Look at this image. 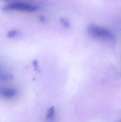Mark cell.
<instances>
[{
    "label": "cell",
    "instance_id": "6da1fadb",
    "mask_svg": "<svg viewBox=\"0 0 121 122\" xmlns=\"http://www.w3.org/2000/svg\"><path fill=\"white\" fill-rule=\"evenodd\" d=\"M87 31L90 36L94 38L109 41L115 40V36L112 33L99 26L93 24L90 25L88 26Z\"/></svg>",
    "mask_w": 121,
    "mask_h": 122
},
{
    "label": "cell",
    "instance_id": "7a4b0ae2",
    "mask_svg": "<svg viewBox=\"0 0 121 122\" xmlns=\"http://www.w3.org/2000/svg\"><path fill=\"white\" fill-rule=\"evenodd\" d=\"M38 8L36 6L30 5L22 3H17L6 6L4 7L2 9L5 11L16 10L28 12H33L36 11Z\"/></svg>",
    "mask_w": 121,
    "mask_h": 122
},
{
    "label": "cell",
    "instance_id": "3957f363",
    "mask_svg": "<svg viewBox=\"0 0 121 122\" xmlns=\"http://www.w3.org/2000/svg\"><path fill=\"white\" fill-rule=\"evenodd\" d=\"M16 94L15 90L12 89L0 88V94L6 98H11L15 96Z\"/></svg>",
    "mask_w": 121,
    "mask_h": 122
},
{
    "label": "cell",
    "instance_id": "277c9868",
    "mask_svg": "<svg viewBox=\"0 0 121 122\" xmlns=\"http://www.w3.org/2000/svg\"><path fill=\"white\" fill-rule=\"evenodd\" d=\"M55 107H54L52 106L50 107L47 112L46 117L48 120H50L52 119L54 117V115Z\"/></svg>",
    "mask_w": 121,
    "mask_h": 122
},
{
    "label": "cell",
    "instance_id": "5b68a950",
    "mask_svg": "<svg viewBox=\"0 0 121 122\" xmlns=\"http://www.w3.org/2000/svg\"><path fill=\"white\" fill-rule=\"evenodd\" d=\"M18 31L16 30H13L9 31L7 34L8 38H13L15 37L18 34Z\"/></svg>",
    "mask_w": 121,
    "mask_h": 122
},
{
    "label": "cell",
    "instance_id": "8992f818",
    "mask_svg": "<svg viewBox=\"0 0 121 122\" xmlns=\"http://www.w3.org/2000/svg\"><path fill=\"white\" fill-rule=\"evenodd\" d=\"M12 75L8 74L1 75H0V80L1 81H5L9 79L13 78Z\"/></svg>",
    "mask_w": 121,
    "mask_h": 122
},
{
    "label": "cell",
    "instance_id": "52a82bcc",
    "mask_svg": "<svg viewBox=\"0 0 121 122\" xmlns=\"http://www.w3.org/2000/svg\"><path fill=\"white\" fill-rule=\"evenodd\" d=\"M61 22H62V23L63 24V25H64L65 27H69V22H68L67 20H65L64 19H61Z\"/></svg>",
    "mask_w": 121,
    "mask_h": 122
},
{
    "label": "cell",
    "instance_id": "ba28073f",
    "mask_svg": "<svg viewBox=\"0 0 121 122\" xmlns=\"http://www.w3.org/2000/svg\"><path fill=\"white\" fill-rule=\"evenodd\" d=\"M33 64L34 66V68L35 71H38V62L37 60H34L33 61Z\"/></svg>",
    "mask_w": 121,
    "mask_h": 122
},
{
    "label": "cell",
    "instance_id": "9c48e42d",
    "mask_svg": "<svg viewBox=\"0 0 121 122\" xmlns=\"http://www.w3.org/2000/svg\"><path fill=\"white\" fill-rule=\"evenodd\" d=\"M40 20L41 21H45V19L43 17H40Z\"/></svg>",
    "mask_w": 121,
    "mask_h": 122
},
{
    "label": "cell",
    "instance_id": "30bf717a",
    "mask_svg": "<svg viewBox=\"0 0 121 122\" xmlns=\"http://www.w3.org/2000/svg\"><path fill=\"white\" fill-rule=\"evenodd\" d=\"M5 0V1H7V0Z\"/></svg>",
    "mask_w": 121,
    "mask_h": 122
}]
</instances>
